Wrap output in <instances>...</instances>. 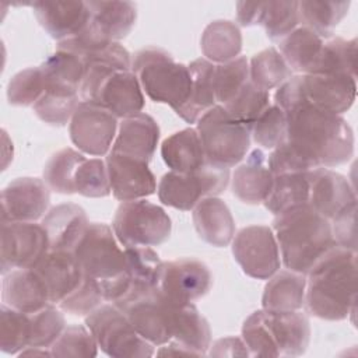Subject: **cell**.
Returning <instances> with one entry per match:
<instances>
[{
  "mask_svg": "<svg viewBox=\"0 0 358 358\" xmlns=\"http://www.w3.org/2000/svg\"><path fill=\"white\" fill-rule=\"evenodd\" d=\"M287 113V138L316 168L345 164L354 154V131L341 115L301 102Z\"/></svg>",
  "mask_w": 358,
  "mask_h": 358,
  "instance_id": "1",
  "label": "cell"
},
{
  "mask_svg": "<svg viewBox=\"0 0 358 358\" xmlns=\"http://www.w3.org/2000/svg\"><path fill=\"white\" fill-rule=\"evenodd\" d=\"M357 250L331 246L306 273L305 305L310 315L338 322L355 310Z\"/></svg>",
  "mask_w": 358,
  "mask_h": 358,
  "instance_id": "2",
  "label": "cell"
},
{
  "mask_svg": "<svg viewBox=\"0 0 358 358\" xmlns=\"http://www.w3.org/2000/svg\"><path fill=\"white\" fill-rule=\"evenodd\" d=\"M287 270L305 274L317 259L334 246L331 222L309 204L274 215L271 227Z\"/></svg>",
  "mask_w": 358,
  "mask_h": 358,
  "instance_id": "3",
  "label": "cell"
},
{
  "mask_svg": "<svg viewBox=\"0 0 358 358\" xmlns=\"http://www.w3.org/2000/svg\"><path fill=\"white\" fill-rule=\"evenodd\" d=\"M113 229L103 222H91L74 249L84 275L95 280L106 302L115 303L130 287L124 249Z\"/></svg>",
  "mask_w": 358,
  "mask_h": 358,
  "instance_id": "4",
  "label": "cell"
},
{
  "mask_svg": "<svg viewBox=\"0 0 358 358\" xmlns=\"http://www.w3.org/2000/svg\"><path fill=\"white\" fill-rule=\"evenodd\" d=\"M131 70L151 101L169 105L175 112L186 103L192 84L190 70L175 62L166 50L155 46L137 50L131 56Z\"/></svg>",
  "mask_w": 358,
  "mask_h": 358,
  "instance_id": "5",
  "label": "cell"
},
{
  "mask_svg": "<svg viewBox=\"0 0 358 358\" xmlns=\"http://www.w3.org/2000/svg\"><path fill=\"white\" fill-rule=\"evenodd\" d=\"M196 123L207 162L232 168L245 159L250 148V131L224 106H213Z\"/></svg>",
  "mask_w": 358,
  "mask_h": 358,
  "instance_id": "6",
  "label": "cell"
},
{
  "mask_svg": "<svg viewBox=\"0 0 358 358\" xmlns=\"http://www.w3.org/2000/svg\"><path fill=\"white\" fill-rule=\"evenodd\" d=\"M112 229L123 248H151L169 239L172 222L161 206L145 199H138L119 204L113 217Z\"/></svg>",
  "mask_w": 358,
  "mask_h": 358,
  "instance_id": "7",
  "label": "cell"
},
{
  "mask_svg": "<svg viewBox=\"0 0 358 358\" xmlns=\"http://www.w3.org/2000/svg\"><path fill=\"white\" fill-rule=\"evenodd\" d=\"M85 326L92 333L98 348L115 358H147L154 355L148 343L113 303H102L85 316Z\"/></svg>",
  "mask_w": 358,
  "mask_h": 358,
  "instance_id": "8",
  "label": "cell"
},
{
  "mask_svg": "<svg viewBox=\"0 0 358 358\" xmlns=\"http://www.w3.org/2000/svg\"><path fill=\"white\" fill-rule=\"evenodd\" d=\"M229 180V168L207 162L200 169L189 173L166 172L159 179L157 193L162 204L182 211H190L203 199L221 194Z\"/></svg>",
  "mask_w": 358,
  "mask_h": 358,
  "instance_id": "9",
  "label": "cell"
},
{
  "mask_svg": "<svg viewBox=\"0 0 358 358\" xmlns=\"http://www.w3.org/2000/svg\"><path fill=\"white\" fill-rule=\"evenodd\" d=\"M231 243L234 259L246 275L268 280L280 270L281 256L271 227H245L234 236Z\"/></svg>",
  "mask_w": 358,
  "mask_h": 358,
  "instance_id": "10",
  "label": "cell"
},
{
  "mask_svg": "<svg viewBox=\"0 0 358 358\" xmlns=\"http://www.w3.org/2000/svg\"><path fill=\"white\" fill-rule=\"evenodd\" d=\"M134 329L154 347L172 340V306L157 288L115 302Z\"/></svg>",
  "mask_w": 358,
  "mask_h": 358,
  "instance_id": "11",
  "label": "cell"
},
{
  "mask_svg": "<svg viewBox=\"0 0 358 358\" xmlns=\"http://www.w3.org/2000/svg\"><path fill=\"white\" fill-rule=\"evenodd\" d=\"M117 126V117L105 108L80 102L69 123V134L73 144L83 154L103 157L112 148Z\"/></svg>",
  "mask_w": 358,
  "mask_h": 358,
  "instance_id": "12",
  "label": "cell"
},
{
  "mask_svg": "<svg viewBox=\"0 0 358 358\" xmlns=\"http://www.w3.org/2000/svg\"><path fill=\"white\" fill-rule=\"evenodd\" d=\"M49 250L48 235L36 222H1V274L34 267Z\"/></svg>",
  "mask_w": 358,
  "mask_h": 358,
  "instance_id": "13",
  "label": "cell"
},
{
  "mask_svg": "<svg viewBox=\"0 0 358 358\" xmlns=\"http://www.w3.org/2000/svg\"><path fill=\"white\" fill-rule=\"evenodd\" d=\"M213 287L210 268L196 259L162 262L158 289L172 303L185 305L203 298Z\"/></svg>",
  "mask_w": 358,
  "mask_h": 358,
  "instance_id": "14",
  "label": "cell"
},
{
  "mask_svg": "<svg viewBox=\"0 0 358 358\" xmlns=\"http://www.w3.org/2000/svg\"><path fill=\"white\" fill-rule=\"evenodd\" d=\"M264 340L271 357H299L310 341L309 319L301 310L260 309Z\"/></svg>",
  "mask_w": 358,
  "mask_h": 358,
  "instance_id": "15",
  "label": "cell"
},
{
  "mask_svg": "<svg viewBox=\"0 0 358 358\" xmlns=\"http://www.w3.org/2000/svg\"><path fill=\"white\" fill-rule=\"evenodd\" d=\"M50 189L43 179L17 178L1 192V222H35L48 213Z\"/></svg>",
  "mask_w": 358,
  "mask_h": 358,
  "instance_id": "16",
  "label": "cell"
},
{
  "mask_svg": "<svg viewBox=\"0 0 358 358\" xmlns=\"http://www.w3.org/2000/svg\"><path fill=\"white\" fill-rule=\"evenodd\" d=\"M308 204L333 221L347 210L357 207V197L354 187L344 175L330 168H316L309 171Z\"/></svg>",
  "mask_w": 358,
  "mask_h": 358,
  "instance_id": "17",
  "label": "cell"
},
{
  "mask_svg": "<svg viewBox=\"0 0 358 358\" xmlns=\"http://www.w3.org/2000/svg\"><path fill=\"white\" fill-rule=\"evenodd\" d=\"M305 102L334 113L347 112L357 96V77L345 74H299Z\"/></svg>",
  "mask_w": 358,
  "mask_h": 358,
  "instance_id": "18",
  "label": "cell"
},
{
  "mask_svg": "<svg viewBox=\"0 0 358 358\" xmlns=\"http://www.w3.org/2000/svg\"><path fill=\"white\" fill-rule=\"evenodd\" d=\"M110 190L116 200L131 201L145 199L157 190V180L148 162L112 152L105 158Z\"/></svg>",
  "mask_w": 358,
  "mask_h": 358,
  "instance_id": "19",
  "label": "cell"
},
{
  "mask_svg": "<svg viewBox=\"0 0 358 358\" xmlns=\"http://www.w3.org/2000/svg\"><path fill=\"white\" fill-rule=\"evenodd\" d=\"M91 103L123 119L143 112L145 98L133 70H115L102 81Z\"/></svg>",
  "mask_w": 358,
  "mask_h": 358,
  "instance_id": "20",
  "label": "cell"
},
{
  "mask_svg": "<svg viewBox=\"0 0 358 358\" xmlns=\"http://www.w3.org/2000/svg\"><path fill=\"white\" fill-rule=\"evenodd\" d=\"M32 10L39 25L57 42L80 34L91 18L87 1H35Z\"/></svg>",
  "mask_w": 358,
  "mask_h": 358,
  "instance_id": "21",
  "label": "cell"
},
{
  "mask_svg": "<svg viewBox=\"0 0 358 358\" xmlns=\"http://www.w3.org/2000/svg\"><path fill=\"white\" fill-rule=\"evenodd\" d=\"M159 141V126L148 113L140 112L119 122L110 151L148 162L152 159Z\"/></svg>",
  "mask_w": 358,
  "mask_h": 358,
  "instance_id": "22",
  "label": "cell"
},
{
  "mask_svg": "<svg viewBox=\"0 0 358 358\" xmlns=\"http://www.w3.org/2000/svg\"><path fill=\"white\" fill-rule=\"evenodd\" d=\"M45 282L50 302L59 305L81 282L84 273L73 252L48 250V253L34 266Z\"/></svg>",
  "mask_w": 358,
  "mask_h": 358,
  "instance_id": "23",
  "label": "cell"
},
{
  "mask_svg": "<svg viewBox=\"0 0 358 358\" xmlns=\"http://www.w3.org/2000/svg\"><path fill=\"white\" fill-rule=\"evenodd\" d=\"M274 175L268 168L267 155L260 148L252 150L232 173L231 187L234 196L242 203L260 204L268 197Z\"/></svg>",
  "mask_w": 358,
  "mask_h": 358,
  "instance_id": "24",
  "label": "cell"
},
{
  "mask_svg": "<svg viewBox=\"0 0 358 358\" xmlns=\"http://www.w3.org/2000/svg\"><path fill=\"white\" fill-rule=\"evenodd\" d=\"M41 225L48 235L49 250L74 252L90 222L81 206L63 203L52 207L43 215Z\"/></svg>",
  "mask_w": 358,
  "mask_h": 358,
  "instance_id": "25",
  "label": "cell"
},
{
  "mask_svg": "<svg viewBox=\"0 0 358 358\" xmlns=\"http://www.w3.org/2000/svg\"><path fill=\"white\" fill-rule=\"evenodd\" d=\"M3 303L24 313H34L50 302L48 288L34 268H17L4 274Z\"/></svg>",
  "mask_w": 358,
  "mask_h": 358,
  "instance_id": "26",
  "label": "cell"
},
{
  "mask_svg": "<svg viewBox=\"0 0 358 358\" xmlns=\"http://www.w3.org/2000/svg\"><path fill=\"white\" fill-rule=\"evenodd\" d=\"M193 225L197 235L207 243L224 248L228 246L235 236V221L231 210L217 196L203 199L192 210Z\"/></svg>",
  "mask_w": 358,
  "mask_h": 358,
  "instance_id": "27",
  "label": "cell"
},
{
  "mask_svg": "<svg viewBox=\"0 0 358 358\" xmlns=\"http://www.w3.org/2000/svg\"><path fill=\"white\" fill-rule=\"evenodd\" d=\"M161 155L173 172L189 173L207 164L200 136L194 127H186L166 137L161 144Z\"/></svg>",
  "mask_w": 358,
  "mask_h": 358,
  "instance_id": "28",
  "label": "cell"
},
{
  "mask_svg": "<svg viewBox=\"0 0 358 358\" xmlns=\"http://www.w3.org/2000/svg\"><path fill=\"white\" fill-rule=\"evenodd\" d=\"M192 84L186 103L176 113L187 123H196L201 115L217 105L214 91L215 64L204 57L194 59L189 66Z\"/></svg>",
  "mask_w": 358,
  "mask_h": 358,
  "instance_id": "29",
  "label": "cell"
},
{
  "mask_svg": "<svg viewBox=\"0 0 358 358\" xmlns=\"http://www.w3.org/2000/svg\"><path fill=\"white\" fill-rule=\"evenodd\" d=\"M305 274L291 270H278L264 285L262 308L275 312L299 310L305 305Z\"/></svg>",
  "mask_w": 358,
  "mask_h": 358,
  "instance_id": "30",
  "label": "cell"
},
{
  "mask_svg": "<svg viewBox=\"0 0 358 358\" xmlns=\"http://www.w3.org/2000/svg\"><path fill=\"white\" fill-rule=\"evenodd\" d=\"M172 340L182 343L196 355H206L211 345V329L196 305L172 306Z\"/></svg>",
  "mask_w": 358,
  "mask_h": 358,
  "instance_id": "31",
  "label": "cell"
},
{
  "mask_svg": "<svg viewBox=\"0 0 358 358\" xmlns=\"http://www.w3.org/2000/svg\"><path fill=\"white\" fill-rule=\"evenodd\" d=\"M91 22L110 42H119L133 29L137 7L131 1H87Z\"/></svg>",
  "mask_w": 358,
  "mask_h": 358,
  "instance_id": "32",
  "label": "cell"
},
{
  "mask_svg": "<svg viewBox=\"0 0 358 358\" xmlns=\"http://www.w3.org/2000/svg\"><path fill=\"white\" fill-rule=\"evenodd\" d=\"M200 48L204 59L211 63L221 64L229 62L241 56V29L229 20H215L204 28L200 38Z\"/></svg>",
  "mask_w": 358,
  "mask_h": 358,
  "instance_id": "33",
  "label": "cell"
},
{
  "mask_svg": "<svg viewBox=\"0 0 358 358\" xmlns=\"http://www.w3.org/2000/svg\"><path fill=\"white\" fill-rule=\"evenodd\" d=\"M46 90L78 92L85 73L83 57L56 49L41 66Z\"/></svg>",
  "mask_w": 358,
  "mask_h": 358,
  "instance_id": "34",
  "label": "cell"
},
{
  "mask_svg": "<svg viewBox=\"0 0 358 358\" xmlns=\"http://www.w3.org/2000/svg\"><path fill=\"white\" fill-rule=\"evenodd\" d=\"M123 249L127 260L130 287L129 291L119 301L157 288L162 266L158 253L150 246H136Z\"/></svg>",
  "mask_w": 358,
  "mask_h": 358,
  "instance_id": "35",
  "label": "cell"
},
{
  "mask_svg": "<svg viewBox=\"0 0 358 358\" xmlns=\"http://www.w3.org/2000/svg\"><path fill=\"white\" fill-rule=\"evenodd\" d=\"M326 39L306 27L299 25L278 42L280 53L292 71L309 73Z\"/></svg>",
  "mask_w": 358,
  "mask_h": 358,
  "instance_id": "36",
  "label": "cell"
},
{
  "mask_svg": "<svg viewBox=\"0 0 358 358\" xmlns=\"http://www.w3.org/2000/svg\"><path fill=\"white\" fill-rule=\"evenodd\" d=\"M350 6V1H298L299 24L309 28L320 38L329 39L331 38L334 28L347 15Z\"/></svg>",
  "mask_w": 358,
  "mask_h": 358,
  "instance_id": "37",
  "label": "cell"
},
{
  "mask_svg": "<svg viewBox=\"0 0 358 358\" xmlns=\"http://www.w3.org/2000/svg\"><path fill=\"white\" fill-rule=\"evenodd\" d=\"M357 39L329 38L316 57L313 66L306 74H345L357 77Z\"/></svg>",
  "mask_w": 358,
  "mask_h": 358,
  "instance_id": "38",
  "label": "cell"
},
{
  "mask_svg": "<svg viewBox=\"0 0 358 358\" xmlns=\"http://www.w3.org/2000/svg\"><path fill=\"white\" fill-rule=\"evenodd\" d=\"M309 199V172L282 173L274 176L273 189L264 200V207L278 215L294 207L308 204Z\"/></svg>",
  "mask_w": 358,
  "mask_h": 358,
  "instance_id": "39",
  "label": "cell"
},
{
  "mask_svg": "<svg viewBox=\"0 0 358 358\" xmlns=\"http://www.w3.org/2000/svg\"><path fill=\"white\" fill-rule=\"evenodd\" d=\"M84 159L85 157L81 151L69 147L53 154L43 168V180L48 187L60 194L76 193L74 178Z\"/></svg>",
  "mask_w": 358,
  "mask_h": 358,
  "instance_id": "40",
  "label": "cell"
},
{
  "mask_svg": "<svg viewBox=\"0 0 358 358\" xmlns=\"http://www.w3.org/2000/svg\"><path fill=\"white\" fill-rule=\"evenodd\" d=\"M292 73L294 71L275 48H267L256 53L249 62L250 81L268 92L291 78L294 76Z\"/></svg>",
  "mask_w": 358,
  "mask_h": 358,
  "instance_id": "41",
  "label": "cell"
},
{
  "mask_svg": "<svg viewBox=\"0 0 358 358\" xmlns=\"http://www.w3.org/2000/svg\"><path fill=\"white\" fill-rule=\"evenodd\" d=\"M259 25L271 41H281L299 24L298 1H262Z\"/></svg>",
  "mask_w": 358,
  "mask_h": 358,
  "instance_id": "42",
  "label": "cell"
},
{
  "mask_svg": "<svg viewBox=\"0 0 358 358\" xmlns=\"http://www.w3.org/2000/svg\"><path fill=\"white\" fill-rule=\"evenodd\" d=\"M80 102L78 92L45 90L32 109L42 122L52 126H66Z\"/></svg>",
  "mask_w": 358,
  "mask_h": 358,
  "instance_id": "43",
  "label": "cell"
},
{
  "mask_svg": "<svg viewBox=\"0 0 358 358\" xmlns=\"http://www.w3.org/2000/svg\"><path fill=\"white\" fill-rule=\"evenodd\" d=\"M29 316V344L28 347L50 348L66 329L63 310L55 303H48Z\"/></svg>",
  "mask_w": 358,
  "mask_h": 358,
  "instance_id": "44",
  "label": "cell"
},
{
  "mask_svg": "<svg viewBox=\"0 0 358 358\" xmlns=\"http://www.w3.org/2000/svg\"><path fill=\"white\" fill-rule=\"evenodd\" d=\"M270 92L259 88L250 80L236 92V95L224 105L225 110L250 129L252 123L268 108Z\"/></svg>",
  "mask_w": 358,
  "mask_h": 358,
  "instance_id": "45",
  "label": "cell"
},
{
  "mask_svg": "<svg viewBox=\"0 0 358 358\" xmlns=\"http://www.w3.org/2000/svg\"><path fill=\"white\" fill-rule=\"evenodd\" d=\"M249 80V60L245 56L217 64L214 70L217 105H227Z\"/></svg>",
  "mask_w": 358,
  "mask_h": 358,
  "instance_id": "46",
  "label": "cell"
},
{
  "mask_svg": "<svg viewBox=\"0 0 358 358\" xmlns=\"http://www.w3.org/2000/svg\"><path fill=\"white\" fill-rule=\"evenodd\" d=\"M29 344L28 313L1 305L0 309V348L6 354H20Z\"/></svg>",
  "mask_w": 358,
  "mask_h": 358,
  "instance_id": "47",
  "label": "cell"
},
{
  "mask_svg": "<svg viewBox=\"0 0 358 358\" xmlns=\"http://www.w3.org/2000/svg\"><path fill=\"white\" fill-rule=\"evenodd\" d=\"M250 137L263 150H274L287 138V113L275 103L268 108L252 123Z\"/></svg>",
  "mask_w": 358,
  "mask_h": 358,
  "instance_id": "48",
  "label": "cell"
},
{
  "mask_svg": "<svg viewBox=\"0 0 358 358\" xmlns=\"http://www.w3.org/2000/svg\"><path fill=\"white\" fill-rule=\"evenodd\" d=\"M76 193L84 197H106L112 193L108 168L105 159L101 158H85L74 178Z\"/></svg>",
  "mask_w": 358,
  "mask_h": 358,
  "instance_id": "49",
  "label": "cell"
},
{
  "mask_svg": "<svg viewBox=\"0 0 358 358\" xmlns=\"http://www.w3.org/2000/svg\"><path fill=\"white\" fill-rule=\"evenodd\" d=\"M46 90L41 67H28L8 81L7 99L14 106H34Z\"/></svg>",
  "mask_w": 358,
  "mask_h": 358,
  "instance_id": "50",
  "label": "cell"
},
{
  "mask_svg": "<svg viewBox=\"0 0 358 358\" xmlns=\"http://www.w3.org/2000/svg\"><path fill=\"white\" fill-rule=\"evenodd\" d=\"M50 352L52 357H95L98 344L85 324H71L52 344Z\"/></svg>",
  "mask_w": 358,
  "mask_h": 358,
  "instance_id": "51",
  "label": "cell"
},
{
  "mask_svg": "<svg viewBox=\"0 0 358 358\" xmlns=\"http://www.w3.org/2000/svg\"><path fill=\"white\" fill-rule=\"evenodd\" d=\"M102 291L98 282L87 275L83 277L80 285L67 295L57 306L70 315L74 316H87L94 312L103 302Z\"/></svg>",
  "mask_w": 358,
  "mask_h": 358,
  "instance_id": "52",
  "label": "cell"
},
{
  "mask_svg": "<svg viewBox=\"0 0 358 358\" xmlns=\"http://www.w3.org/2000/svg\"><path fill=\"white\" fill-rule=\"evenodd\" d=\"M357 207L343 213L331 222L334 243L351 250H357Z\"/></svg>",
  "mask_w": 358,
  "mask_h": 358,
  "instance_id": "53",
  "label": "cell"
},
{
  "mask_svg": "<svg viewBox=\"0 0 358 358\" xmlns=\"http://www.w3.org/2000/svg\"><path fill=\"white\" fill-rule=\"evenodd\" d=\"M208 355L214 357H248L250 355L245 341L238 337H225L210 345Z\"/></svg>",
  "mask_w": 358,
  "mask_h": 358,
  "instance_id": "54",
  "label": "cell"
},
{
  "mask_svg": "<svg viewBox=\"0 0 358 358\" xmlns=\"http://www.w3.org/2000/svg\"><path fill=\"white\" fill-rule=\"evenodd\" d=\"M260 13H262V3H246V1L236 3V21L242 27L259 25Z\"/></svg>",
  "mask_w": 358,
  "mask_h": 358,
  "instance_id": "55",
  "label": "cell"
},
{
  "mask_svg": "<svg viewBox=\"0 0 358 358\" xmlns=\"http://www.w3.org/2000/svg\"><path fill=\"white\" fill-rule=\"evenodd\" d=\"M18 355L20 357H52V352H50V348L25 347Z\"/></svg>",
  "mask_w": 358,
  "mask_h": 358,
  "instance_id": "56",
  "label": "cell"
}]
</instances>
